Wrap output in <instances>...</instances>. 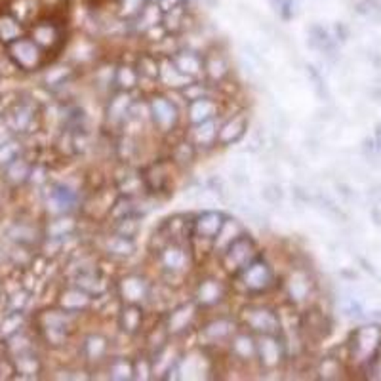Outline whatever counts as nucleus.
I'll return each mask as SVG.
<instances>
[{
    "instance_id": "nucleus-1",
    "label": "nucleus",
    "mask_w": 381,
    "mask_h": 381,
    "mask_svg": "<svg viewBox=\"0 0 381 381\" xmlns=\"http://www.w3.org/2000/svg\"><path fill=\"white\" fill-rule=\"evenodd\" d=\"M254 259H257V250L254 240L248 235H240V237L221 254V267L225 269L227 273L238 274L242 269H246Z\"/></svg>"
},
{
    "instance_id": "nucleus-2",
    "label": "nucleus",
    "mask_w": 381,
    "mask_h": 381,
    "mask_svg": "<svg viewBox=\"0 0 381 381\" xmlns=\"http://www.w3.org/2000/svg\"><path fill=\"white\" fill-rule=\"evenodd\" d=\"M242 324L257 336H277L280 332V316L263 305H248L242 309Z\"/></svg>"
},
{
    "instance_id": "nucleus-3",
    "label": "nucleus",
    "mask_w": 381,
    "mask_h": 381,
    "mask_svg": "<svg viewBox=\"0 0 381 381\" xmlns=\"http://www.w3.org/2000/svg\"><path fill=\"white\" fill-rule=\"evenodd\" d=\"M29 38L44 54H48V52L60 50V46L63 44V29L54 18L36 19L35 23L31 25Z\"/></svg>"
},
{
    "instance_id": "nucleus-4",
    "label": "nucleus",
    "mask_w": 381,
    "mask_h": 381,
    "mask_svg": "<svg viewBox=\"0 0 381 381\" xmlns=\"http://www.w3.org/2000/svg\"><path fill=\"white\" fill-rule=\"evenodd\" d=\"M238 279L248 294H265L274 284L273 269L263 259H254L248 267L238 273Z\"/></svg>"
},
{
    "instance_id": "nucleus-5",
    "label": "nucleus",
    "mask_w": 381,
    "mask_h": 381,
    "mask_svg": "<svg viewBox=\"0 0 381 381\" xmlns=\"http://www.w3.org/2000/svg\"><path fill=\"white\" fill-rule=\"evenodd\" d=\"M149 114L156 132H161V134H172L179 122V111L176 103L164 95H153L151 97Z\"/></svg>"
},
{
    "instance_id": "nucleus-6",
    "label": "nucleus",
    "mask_w": 381,
    "mask_h": 381,
    "mask_svg": "<svg viewBox=\"0 0 381 381\" xmlns=\"http://www.w3.org/2000/svg\"><path fill=\"white\" fill-rule=\"evenodd\" d=\"M159 263L168 277H181L185 269H189V250H185L179 242H168L159 248Z\"/></svg>"
},
{
    "instance_id": "nucleus-7",
    "label": "nucleus",
    "mask_w": 381,
    "mask_h": 381,
    "mask_svg": "<svg viewBox=\"0 0 381 381\" xmlns=\"http://www.w3.org/2000/svg\"><path fill=\"white\" fill-rule=\"evenodd\" d=\"M237 332L235 322L229 316H215L210 318L208 322H204V326L200 328V340L204 345H221L231 341V338Z\"/></svg>"
},
{
    "instance_id": "nucleus-8",
    "label": "nucleus",
    "mask_w": 381,
    "mask_h": 381,
    "mask_svg": "<svg viewBox=\"0 0 381 381\" xmlns=\"http://www.w3.org/2000/svg\"><path fill=\"white\" fill-rule=\"evenodd\" d=\"M198 315V305L195 304H183L176 307V309L170 311V315L166 318V328L168 336H183L187 330L193 328L195 321H197Z\"/></svg>"
},
{
    "instance_id": "nucleus-9",
    "label": "nucleus",
    "mask_w": 381,
    "mask_h": 381,
    "mask_svg": "<svg viewBox=\"0 0 381 381\" xmlns=\"http://www.w3.org/2000/svg\"><path fill=\"white\" fill-rule=\"evenodd\" d=\"M225 218L215 212V210H204L203 214H198L193 220V235L190 237L197 240H208L214 242V238L218 237L221 225H223Z\"/></svg>"
},
{
    "instance_id": "nucleus-10",
    "label": "nucleus",
    "mask_w": 381,
    "mask_h": 381,
    "mask_svg": "<svg viewBox=\"0 0 381 381\" xmlns=\"http://www.w3.org/2000/svg\"><path fill=\"white\" fill-rule=\"evenodd\" d=\"M119 296L124 304L139 305L149 299L151 288L147 280L139 274H126L124 279L119 282Z\"/></svg>"
},
{
    "instance_id": "nucleus-11",
    "label": "nucleus",
    "mask_w": 381,
    "mask_h": 381,
    "mask_svg": "<svg viewBox=\"0 0 381 381\" xmlns=\"http://www.w3.org/2000/svg\"><path fill=\"white\" fill-rule=\"evenodd\" d=\"M248 130V119L245 113L232 114L231 119L225 120L218 130V145L220 147H229L232 143L240 141Z\"/></svg>"
},
{
    "instance_id": "nucleus-12",
    "label": "nucleus",
    "mask_w": 381,
    "mask_h": 381,
    "mask_svg": "<svg viewBox=\"0 0 381 381\" xmlns=\"http://www.w3.org/2000/svg\"><path fill=\"white\" fill-rule=\"evenodd\" d=\"M218 130H220V126L215 124V120H206V122L190 126V130L187 132L185 137L197 147V151L212 149L218 145Z\"/></svg>"
},
{
    "instance_id": "nucleus-13",
    "label": "nucleus",
    "mask_w": 381,
    "mask_h": 381,
    "mask_svg": "<svg viewBox=\"0 0 381 381\" xmlns=\"http://www.w3.org/2000/svg\"><path fill=\"white\" fill-rule=\"evenodd\" d=\"M257 360L263 368L274 370L282 363V345L277 336H259L257 340Z\"/></svg>"
},
{
    "instance_id": "nucleus-14",
    "label": "nucleus",
    "mask_w": 381,
    "mask_h": 381,
    "mask_svg": "<svg viewBox=\"0 0 381 381\" xmlns=\"http://www.w3.org/2000/svg\"><path fill=\"white\" fill-rule=\"evenodd\" d=\"M231 357L238 363H252L257 358V341L246 332H235L229 341Z\"/></svg>"
},
{
    "instance_id": "nucleus-15",
    "label": "nucleus",
    "mask_w": 381,
    "mask_h": 381,
    "mask_svg": "<svg viewBox=\"0 0 381 381\" xmlns=\"http://www.w3.org/2000/svg\"><path fill=\"white\" fill-rule=\"evenodd\" d=\"M172 166H176L172 161L151 164V166L145 170V176H143L145 187L151 190H156V193L166 189L170 181H172Z\"/></svg>"
},
{
    "instance_id": "nucleus-16",
    "label": "nucleus",
    "mask_w": 381,
    "mask_h": 381,
    "mask_svg": "<svg viewBox=\"0 0 381 381\" xmlns=\"http://www.w3.org/2000/svg\"><path fill=\"white\" fill-rule=\"evenodd\" d=\"M195 301L200 307H214L225 298V288L218 279H203L198 282L197 292H195Z\"/></svg>"
},
{
    "instance_id": "nucleus-17",
    "label": "nucleus",
    "mask_w": 381,
    "mask_h": 381,
    "mask_svg": "<svg viewBox=\"0 0 381 381\" xmlns=\"http://www.w3.org/2000/svg\"><path fill=\"white\" fill-rule=\"evenodd\" d=\"M170 60L173 61V65L178 67L179 71L183 73L185 77H189L195 80L200 73H204V60L203 55H198V52L193 50H178L176 54L170 55Z\"/></svg>"
},
{
    "instance_id": "nucleus-18",
    "label": "nucleus",
    "mask_w": 381,
    "mask_h": 381,
    "mask_svg": "<svg viewBox=\"0 0 381 381\" xmlns=\"http://www.w3.org/2000/svg\"><path fill=\"white\" fill-rule=\"evenodd\" d=\"M218 113H220V105L214 97H200V100L190 102L189 107H187V117H189L190 124L214 120Z\"/></svg>"
},
{
    "instance_id": "nucleus-19",
    "label": "nucleus",
    "mask_w": 381,
    "mask_h": 381,
    "mask_svg": "<svg viewBox=\"0 0 381 381\" xmlns=\"http://www.w3.org/2000/svg\"><path fill=\"white\" fill-rule=\"evenodd\" d=\"M301 328H304V332L309 336L311 340H322V338H326L328 332H330V330H328L330 324H328L326 316H324V313L316 309L307 311V313L301 316Z\"/></svg>"
},
{
    "instance_id": "nucleus-20",
    "label": "nucleus",
    "mask_w": 381,
    "mask_h": 381,
    "mask_svg": "<svg viewBox=\"0 0 381 381\" xmlns=\"http://www.w3.org/2000/svg\"><path fill=\"white\" fill-rule=\"evenodd\" d=\"M25 25L12 12H0V42L6 46L23 38Z\"/></svg>"
},
{
    "instance_id": "nucleus-21",
    "label": "nucleus",
    "mask_w": 381,
    "mask_h": 381,
    "mask_svg": "<svg viewBox=\"0 0 381 381\" xmlns=\"http://www.w3.org/2000/svg\"><path fill=\"white\" fill-rule=\"evenodd\" d=\"M132 97H130V92H122L120 90L119 94L114 95L113 100L109 102V107H107V120L111 122V124H122V122H126V119L130 117V111H132Z\"/></svg>"
},
{
    "instance_id": "nucleus-22",
    "label": "nucleus",
    "mask_w": 381,
    "mask_h": 381,
    "mask_svg": "<svg viewBox=\"0 0 381 381\" xmlns=\"http://www.w3.org/2000/svg\"><path fill=\"white\" fill-rule=\"evenodd\" d=\"M286 292H288V298L292 299L294 304H304L311 294L309 277H307L304 271L292 273L290 274V279H288V282H286Z\"/></svg>"
},
{
    "instance_id": "nucleus-23",
    "label": "nucleus",
    "mask_w": 381,
    "mask_h": 381,
    "mask_svg": "<svg viewBox=\"0 0 381 381\" xmlns=\"http://www.w3.org/2000/svg\"><path fill=\"white\" fill-rule=\"evenodd\" d=\"M242 232H245V229H242V225H240L238 221L225 220L223 221V225H221L220 232H218V237H215L214 242H212V248H214L215 252L223 254Z\"/></svg>"
},
{
    "instance_id": "nucleus-24",
    "label": "nucleus",
    "mask_w": 381,
    "mask_h": 381,
    "mask_svg": "<svg viewBox=\"0 0 381 381\" xmlns=\"http://www.w3.org/2000/svg\"><path fill=\"white\" fill-rule=\"evenodd\" d=\"M162 18H164V10L161 8V4H159V2H147V4L143 6L141 12L134 18V21H136L134 27H136L137 31L145 33V31H149L151 27L161 25Z\"/></svg>"
},
{
    "instance_id": "nucleus-25",
    "label": "nucleus",
    "mask_w": 381,
    "mask_h": 381,
    "mask_svg": "<svg viewBox=\"0 0 381 381\" xmlns=\"http://www.w3.org/2000/svg\"><path fill=\"white\" fill-rule=\"evenodd\" d=\"M119 324H120V330L128 333V336H134V333L139 332L143 326L141 307L134 304H126L124 307H122V311H120Z\"/></svg>"
},
{
    "instance_id": "nucleus-26",
    "label": "nucleus",
    "mask_w": 381,
    "mask_h": 381,
    "mask_svg": "<svg viewBox=\"0 0 381 381\" xmlns=\"http://www.w3.org/2000/svg\"><path fill=\"white\" fill-rule=\"evenodd\" d=\"M203 60H204V73L208 75L210 80L221 82V80L229 75L227 60L223 58V54H220V52H208L206 55H203Z\"/></svg>"
},
{
    "instance_id": "nucleus-27",
    "label": "nucleus",
    "mask_w": 381,
    "mask_h": 381,
    "mask_svg": "<svg viewBox=\"0 0 381 381\" xmlns=\"http://www.w3.org/2000/svg\"><path fill=\"white\" fill-rule=\"evenodd\" d=\"M159 80L164 82L166 86H172V88H185L187 84L193 82V78L185 77L183 73L179 71L178 67L173 65V61L170 58L161 63V75H159Z\"/></svg>"
},
{
    "instance_id": "nucleus-28",
    "label": "nucleus",
    "mask_w": 381,
    "mask_h": 381,
    "mask_svg": "<svg viewBox=\"0 0 381 381\" xmlns=\"http://www.w3.org/2000/svg\"><path fill=\"white\" fill-rule=\"evenodd\" d=\"M377 347V330L375 328H360L353 333V355H370Z\"/></svg>"
},
{
    "instance_id": "nucleus-29",
    "label": "nucleus",
    "mask_w": 381,
    "mask_h": 381,
    "mask_svg": "<svg viewBox=\"0 0 381 381\" xmlns=\"http://www.w3.org/2000/svg\"><path fill=\"white\" fill-rule=\"evenodd\" d=\"M84 351H86V358L92 360V363L105 360L109 353V341L100 333H92L86 340V343H84Z\"/></svg>"
},
{
    "instance_id": "nucleus-30",
    "label": "nucleus",
    "mask_w": 381,
    "mask_h": 381,
    "mask_svg": "<svg viewBox=\"0 0 381 381\" xmlns=\"http://www.w3.org/2000/svg\"><path fill=\"white\" fill-rule=\"evenodd\" d=\"M195 156H197V147L193 145V143L185 137L181 141H178L173 145L172 149V156H170V161L176 164V166H189L195 161Z\"/></svg>"
},
{
    "instance_id": "nucleus-31",
    "label": "nucleus",
    "mask_w": 381,
    "mask_h": 381,
    "mask_svg": "<svg viewBox=\"0 0 381 381\" xmlns=\"http://www.w3.org/2000/svg\"><path fill=\"white\" fill-rule=\"evenodd\" d=\"M139 73H137L136 67L132 65H120L114 69V84L117 88L122 90V92H130L139 84Z\"/></svg>"
},
{
    "instance_id": "nucleus-32",
    "label": "nucleus",
    "mask_w": 381,
    "mask_h": 381,
    "mask_svg": "<svg viewBox=\"0 0 381 381\" xmlns=\"http://www.w3.org/2000/svg\"><path fill=\"white\" fill-rule=\"evenodd\" d=\"M105 250L114 257H128L134 254L136 245H134V238L122 237V235H113V237L107 238Z\"/></svg>"
},
{
    "instance_id": "nucleus-33",
    "label": "nucleus",
    "mask_w": 381,
    "mask_h": 381,
    "mask_svg": "<svg viewBox=\"0 0 381 381\" xmlns=\"http://www.w3.org/2000/svg\"><path fill=\"white\" fill-rule=\"evenodd\" d=\"M137 73H139V78H145V80H153L156 82L159 80V75H161V61L156 60L155 55L143 54L137 58Z\"/></svg>"
},
{
    "instance_id": "nucleus-34",
    "label": "nucleus",
    "mask_w": 381,
    "mask_h": 381,
    "mask_svg": "<svg viewBox=\"0 0 381 381\" xmlns=\"http://www.w3.org/2000/svg\"><path fill=\"white\" fill-rule=\"evenodd\" d=\"M151 2V0H114L117 4V12L122 19H134L137 14L141 12L143 6Z\"/></svg>"
},
{
    "instance_id": "nucleus-35",
    "label": "nucleus",
    "mask_w": 381,
    "mask_h": 381,
    "mask_svg": "<svg viewBox=\"0 0 381 381\" xmlns=\"http://www.w3.org/2000/svg\"><path fill=\"white\" fill-rule=\"evenodd\" d=\"M134 364L128 363L126 358H113L109 363V377L113 380H130L134 377Z\"/></svg>"
},
{
    "instance_id": "nucleus-36",
    "label": "nucleus",
    "mask_w": 381,
    "mask_h": 381,
    "mask_svg": "<svg viewBox=\"0 0 381 381\" xmlns=\"http://www.w3.org/2000/svg\"><path fill=\"white\" fill-rule=\"evenodd\" d=\"M137 232H139V220H137V215H124V218L117 220V235L136 238Z\"/></svg>"
},
{
    "instance_id": "nucleus-37",
    "label": "nucleus",
    "mask_w": 381,
    "mask_h": 381,
    "mask_svg": "<svg viewBox=\"0 0 381 381\" xmlns=\"http://www.w3.org/2000/svg\"><path fill=\"white\" fill-rule=\"evenodd\" d=\"M181 95H183L185 102L190 103L195 100H200V97H210V90L203 82H190L185 88H181Z\"/></svg>"
},
{
    "instance_id": "nucleus-38",
    "label": "nucleus",
    "mask_w": 381,
    "mask_h": 381,
    "mask_svg": "<svg viewBox=\"0 0 381 381\" xmlns=\"http://www.w3.org/2000/svg\"><path fill=\"white\" fill-rule=\"evenodd\" d=\"M318 374H321V377H324V380H338L341 374L340 358H324L321 366H318Z\"/></svg>"
},
{
    "instance_id": "nucleus-39",
    "label": "nucleus",
    "mask_w": 381,
    "mask_h": 381,
    "mask_svg": "<svg viewBox=\"0 0 381 381\" xmlns=\"http://www.w3.org/2000/svg\"><path fill=\"white\" fill-rule=\"evenodd\" d=\"M262 198L271 206H279L282 203V190L279 183H267L262 187Z\"/></svg>"
},
{
    "instance_id": "nucleus-40",
    "label": "nucleus",
    "mask_w": 381,
    "mask_h": 381,
    "mask_svg": "<svg viewBox=\"0 0 381 381\" xmlns=\"http://www.w3.org/2000/svg\"><path fill=\"white\" fill-rule=\"evenodd\" d=\"M67 0H41L42 8H46V10H50V12H58V10H61V8L65 6Z\"/></svg>"
},
{
    "instance_id": "nucleus-41",
    "label": "nucleus",
    "mask_w": 381,
    "mask_h": 381,
    "mask_svg": "<svg viewBox=\"0 0 381 381\" xmlns=\"http://www.w3.org/2000/svg\"><path fill=\"white\" fill-rule=\"evenodd\" d=\"M185 2H187V0H159V4H161L164 12H168V10H172V8L176 6H181Z\"/></svg>"
},
{
    "instance_id": "nucleus-42",
    "label": "nucleus",
    "mask_w": 381,
    "mask_h": 381,
    "mask_svg": "<svg viewBox=\"0 0 381 381\" xmlns=\"http://www.w3.org/2000/svg\"><path fill=\"white\" fill-rule=\"evenodd\" d=\"M151 2H159V0H151Z\"/></svg>"
}]
</instances>
